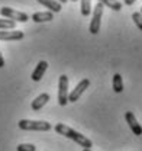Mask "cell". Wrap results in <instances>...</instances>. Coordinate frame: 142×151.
<instances>
[{
  "mask_svg": "<svg viewBox=\"0 0 142 151\" xmlns=\"http://www.w3.org/2000/svg\"><path fill=\"white\" fill-rule=\"evenodd\" d=\"M54 129H55L57 134L64 135L65 138H68V139H71V141H74L75 144H78V145L83 147V148H91V147H93L91 139H89L86 135L77 132L75 129H72V128L67 127V125H64V124H57Z\"/></svg>",
  "mask_w": 142,
  "mask_h": 151,
  "instance_id": "6da1fadb",
  "label": "cell"
},
{
  "mask_svg": "<svg viewBox=\"0 0 142 151\" xmlns=\"http://www.w3.org/2000/svg\"><path fill=\"white\" fill-rule=\"evenodd\" d=\"M18 125L22 131L47 132L52 128V125L49 122H47V121H32V119H20Z\"/></svg>",
  "mask_w": 142,
  "mask_h": 151,
  "instance_id": "7a4b0ae2",
  "label": "cell"
},
{
  "mask_svg": "<svg viewBox=\"0 0 142 151\" xmlns=\"http://www.w3.org/2000/svg\"><path fill=\"white\" fill-rule=\"evenodd\" d=\"M103 10H105V6L97 1V4L94 6V12H93V19L90 22L89 31L91 35H97L99 31H100V26H102V16H103Z\"/></svg>",
  "mask_w": 142,
  "mask_h": 151,
  "instance_id": "3957f363",
  "label": "cell"
},
{
  "mask_svg": "<svg viewBox=\"0 0 142 151\" xmlns=\"http://www.w3.org/2000/svg\"><path fill=\"white\" fill-rule=\"evenodd\" d=\"M58 103L60 106H65L68 103V77L65 74L60 76L58 80Z\"/></svg>",
  "mask_w": 142,
  "mask_h": 151,
  "instance_id": "277c9868",
  "label": "cell"
},
{
  "mask_svg": "<svg viewBox=\"0 0 142 151\" xmlns=\"http://www.w3.org/2000/svg\"><path fill=\"white\" fill-rule=\"evenodd\" d=\"M0 15L3 18H7V19H12L15 22H28L29 20V16L23 12H18V10H13L12 7H1L0 9Z\"/></svg>",
  "mask_w": 142,
  "mask_h": 151,
  "instance_id": "5b68a950",
  "label": "cell"
},
{
  "mask_svg": "<svg viewBox=\"0 0 142 151\" xmlns=\"http://www.w3.org/2000/svg\"><path fill=\"white\" fill-rule=\"evenodd\" d=\"M89 86H90V80L89 78H83V80H80V81H78V84L74 87V90H72L71 93H68V102L75 103V102L81 97V94L87 90V87H89Z\"/></svg>",
  "mask_w": 142,
  "mask_h": 151,
  "instance_id": "8992f818",
  "label": "cell"
},
{
  "mask_svg": "<svg viewBox=\"0 0 142 151\" xmlns=\"http://www.w3.org/2000/svg\"><path fill=\"white\" fill-rule=\"evenodd\" d=\"M125 119H126V122H128L131 131L133 132V135L141 137L142 135V127L138 124V121H136V118H135L133 112H126L125 113Z\"/></svg>",
  "mask_w": 142,
  "mask_h": 151,
  "instance_id": "52a82bcc",
  "label": "cell"
},
{
  "mask_svg": "<svg viewBox=\"0 0 142 151\" xmlns=\"http://www.w3.org/2000/svg\"><path fill=\"white\" fill-rule=\"evenodd\" d=\"M25 34L22 31H7L1 29L0 31V41H20L23 39Z\"/></svg>",
  "mask_w": 142,
  "mask_h": 151,
  "instance_id": "ba28073f",
  "label": "cell"
},
{
  "mask_svg": "<svg viewBox=\"0 0 142 151\" xmlns=\"http://www.w3.org/2000/svg\"><path fill=\"white\" fill-rule=\"evenodd\" d=\"M48 70V63L47 61H39L38 64H36L35 70L32 71V76H31V78L34 80V81H39L42 77H44V74H45V71Z\"/></svg>",
  "mask_w": 142,
  "mask_h": 151,
  "instance_id": "9c48e42d",
  "label": "cell"
},
{
  "mask_svg": "<svg viewBox=\"0 0 142 151\" xmlns=\"http://www.w3.org/2000/svg\"><path fill=\"white\" fill-rule=\"evenodd\" d=\"M51 97H49V94L48 93H41L39 96H36L35 100H32V103H31V108H32V111H41L47 103H48V100H49Z\"/></svg>",
  "mask_w": 142,
  "mask_h": 151,
  "instance_id": "30bf717a",
  "label": "cell"
},
{
  "mask_svg": "<svg viewBox=\"0 0 142 151\" xmlns=\"http://www.w3.org/2000/svg\"><path fill=\"white\" fill-rule=\"evenodd\" d=\"M38 3H41L42 6L48 7V10L52 12V13H58L62 9V4L58 0H38Z\"/></svg>",
  "mask_w": 142,
  "mask_h": 151,
  "instance_id": "8fae6325",
  "label": "cell"
},
{
  "mask_svg": "<svg viewBox=\"0 0 142 151\" xmlns=\"http://www.w3.org/2000/svg\"><path fill=\"white\" fill-rule=\"evenodd\" d=\"M54 19V13L52 12H36L32 15V20L36 23H42V22H49Z\"/></svg>",
  "mask_w": 142,
  "mask_h": 151,
  "instance_id": "7c38bea8",
  "label": "cell"
},
{
  "mask_svg": "<svg viewBox=\"0 0 142 151\" xmlns=\"http://www.w3.org/2000/svg\"><path fill=\"white\" fill-rule=\"evenodd\" d=\"M112 86H113L115 93H122L123 92V80H122V76L119 74V73H116V74L113 76Z\"/></svg>",
  "mask_w": 142,
  "mask_h": 151,
  "instance_id": "4fadbf2b",
  "label": "cell"
},
{
  "mask_svg": "<svg viewBox=\"0 0 142 151\" xmlns=\"http://www.w3.org/2000/svg\"><path fill=\"white\" fill-rule=\"evenodd\" d=\"M97 1H100L103 6H106V7L115 10V12L122 10V3H120L119 0H97Z\"/></svg>",
  "mask_w": 142,
  "mask_h": 151,
  "instance_id": "5bb4252c",
  "label": "cell"
},
{
  "mask_svg": "<svg viewBox=\"0 0 142 151\" xmlns=\"http://www.w3.org/2000/svg\"><path fill=\"white\" fill-rule=\"evenodd\" d=\"M15 26H16L15 20L7 19V18L0 19V29H15Z\"/></svg>",
  "mask_w": 142,
  "mask_h": 151,
  "instance_id": "9a60e30c",
  "label": "cell"
},
{
  "mask_svg": "<svg viewBox=\"0 0 142 151\" xmlns=\"http://www.w3.org/2000/svg\"><path fill=\"white\" fill-rule=\"evenodd\" d=\"M91 13V0H81V15L87 18Z\"/></svg>",
  "mask_w": 142,
  "mask_h": 151,
  "instance_id": "2e32d148",
  "label": "cell"
},
{
  "mask_svg": "<svg viewBox=\"0 0 142 151\" xmlns=\"http://www.w3.org/2000/svg\"><path fill=\"white\" fill-rule=\"evenodd\" d=\"M132 19H133V23L136 25V28L139 31H142V13L141 12H135L132 15Z\"/></svg>",
  "mask_w": 142,
  "mask_h": 151,
  "instance_id": "e0dca14e",
  "label": "cell"
},
{
  "mask_svg": "<svg viewBox=\"0 0 142 151\" xmlns=\"http://www.w3.org/2000/svg\"><path fill=\"white\" fill-rule=\"evenodd\" d=\"M16 150L18 151H36V147L34 144H19Z\"/></svg>",
  "mask_w": 142,
  "mask_h": 151,
  "instance_id": "ac0fdd59",
  "label": "cell"
},
{
  "mask_svg": "<svg viewBox=\"0 0 142 151\" xmlns=\"http://www.w3.org/2000/svg\"><path fill=\"white\" fill-rule=\"evenodd\" d=\"M4 67V58L1 55V52H0V68H3Z\"/></svg>",
  "mask_w": 142,
  "mask_h": 151,
  "instance_id": "d6986e66",
  "label": "cell"
},
{
  "mask_svg": "<svg viewBox=\"0 0 142 151\" xmlns=\"http://www.w3.org/2000/svg\"><path fill=\"white\" fill-rule=\"evenodd\" d=\"M135 1H136V0H125V4H126V6H132Z\"/></svg>",
  "mask_w": 142,
  "mask_h": 151,
  "instance_id": "ffe728a7",
  "label": "cell"
},
{
  "mask_svg": "<svg viewBox=\"0 0 142 151\" xmlns=\"http://www.w3.org/2000/svg\"><path fill=\"white\" fill-rule=\"evenodd\" d=\"M58 1H60V3H61V4H62V3H67V1H68V0H58Z\"/></svg>",
  "mask_w": 142,
  "mask_h": 151,
  "instance_id": "44dd1931",
  "label": "cell"
},
{
  "mask_svg": "<svg viewBox=\"0 0 142 151\" xmlns=\"http://www.w3.org/2000/svg\"><path fill=\"white\" fill-rule=\"evenodd\" d=\"M83 151H91V148H84Z\"/></svg>",
  "mask_w": 142,
  "mask_h": 151,
  "instance_id": "7402d4cb",
  "label": "cell"
},
{
  "mask_svg": "<svg viewBox=\"0 0 142 151\" xmlns=\"http://www.w3.org/2000/svg\"><path fill=\"white\" fill-rule=\"evenodd\" d=\"M71 1H77V0H71Z\"/></svg>",
  "mask_w": 142,
  "mask_h": 151,
  "instance_id": "603a6c76",
  "label": "cell"
},
{
  "mask_svg": "<svg viewBox=\"0 0 142 151\" xmlns=\"http://www.w3.org/2000/svg\"><path fill=\"white\" fill-rule=\"evenodd\" d=\"M141 13H142V7H141Z\"/></svg>",
  "mask_w": 142,
  "mask_h": 151,
  "instance_id": "cb8c5ba5",
  "label": "cell"
}]
</instances>
